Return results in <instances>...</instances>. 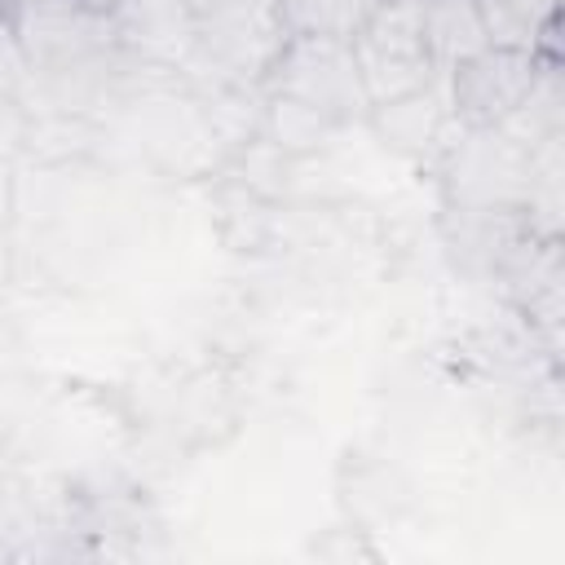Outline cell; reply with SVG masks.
<instances>
[{
    "mask_svg": "<svg viewBox=\"0 0 565 565\" xmlns=\"http://www.w3.org/2000/svg\"><path fill=\"white\" fill-rule=\"evenodd\" d=\"M344 124H335L331 115L296 102V97H278V93H265L260 97V141H269L278 154L287 159H305V154H318L335 141Z\"/></svg>",
    "mask_w": 565,
    "mask_h": 565,
    "instance_id": "obj_7",
    "label": "cell"
},
{
    "mask_svg": "<svg viewBox=\"0 0 565 565\" xmlns=\"http://www.w3.org/2000/svg\"><path fill=\"white\" fill-rule=\"evenodd\" d=\"M556 57L530 53V49H503V44H486L468 57H459L446 75V97H450V115L459 128H499L508 124L521 102L534 93L539 75L552 66Z\"/></svg>",
    "mask_w": 565,
    "mask_h": 565,
    "instance_id": "obj_4",
    "label": "cell"
},
{
    "mask_svg": "<svg viewBox=\"0 0 565 565\" xmlns=\"http://www.w3.org/2000/svg\"><path fill=\"white\" fill-rule=\"evenodd\" d=\"M424 31L437 71H450L459 57L486 49L477 0H424Z\"/></svg>",
    "mask_w": 565,
    "mask_h": 565,
    "instance_id": "obj_8",
    "label": "cell"
},
{
    "mask_svg": "<svg viewBox=\"0 0 565 565\" xmlns=\"http://www.w3.org/2000/svg\"><path fill=\"white\" fill-rule=\"evenodd\" d=\"M486 44L530 49L556 57V13L561 0H477Z\"/></svg>",
    "mask_w": 565,
    "mask_h": 565,
    "instance_id": "obj_6",
    "label": "cell"
},
{
    "mask_svg": "<svg viewBox=\"0 0 565 565\" xmlns=\"http://www.w3.org/2000/svg\"><path fill=\"white\" fill-rule=\"evenodd\" d=\"M349 44L371 106L406 97L441 75L428 53L424 0H371Z\"/></svg>",
    "mask_w": 565,
    "mask_h": 565,
    "instance_id": "obj_2",
    "label": "cell"
},
{
    "mask_svg": "<svg viewBox=\"0 0 565 565\" xmlns=\"http://www.w3.org/2000/svg\"><path fill=\"white\" fill-rule=\"evenodd\" d=\"M177 4H181V9H185V13L194 18V22H199V18H207V13H216V9H225L230 0H177Z\"/></svg>",
    "mask_w": 565,
    "mask_h": 565,
    "instance_id": "obj_9",
    "label": "cell"
},
{
    "mask_svg": "<svg viewBox=\"0 0 565 565\" xmlns=\"http://www.w3.org/2000/svg\"><path fill=\"white\" fill-rule=\"evenodd\" d=\"M260 93L296 97V102L331 115L335 124L366 119V110H371L349 35H322V31H291L282 40Z\"/></svg>",
    "mask_w": 565,
    "mask_h": 565,
    "instance_id": "obj_3",
    "label": "cell"
},
{
    "mask_svg": "<svg viewBox=\"0 0 565 565\" xmlns=\"http://www.w3.org/2000/svg\"><path fill=\"white\" fill-rule=\"evenodd\" d=\"M287 35L278 0H230L194 22L181 71H190L203 88H260Z\"/></svg>",
    "mask_w": 565,
    "mask_h": 565,
    "instance_id": "obj_1",
    "label": "cell"
},
{
    "mask_svg": "<svg viewBox=\"0 0 565 565\" xmlns=\"http://www.w3.org/2000/svg\"><path fill=\"white\" fill-rule=\"evenodd\" d=\"M450 97H446V75H437L433 84L406 93V97H393V102H380L366 110V124L371 132L406 154V159H428V154H446V124H450Z\"/></svg>",
    "mask_w": 565,
    "mask_h": 565,
    "instance_id": "obj_5",
    "label": "cell"
}]
</instances>
